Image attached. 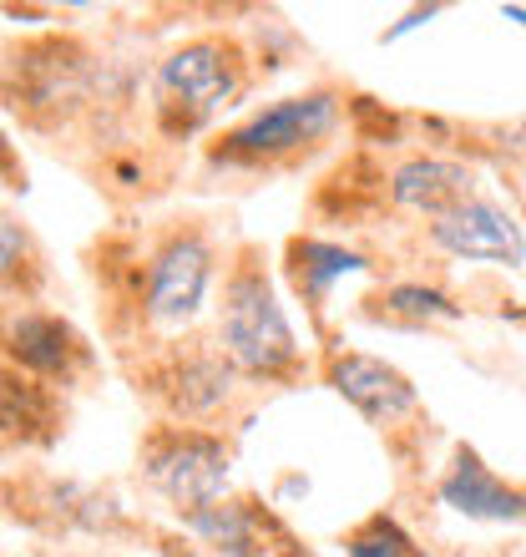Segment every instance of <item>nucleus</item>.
Masks as SVG:
<instances>
[{
	"label": "nucleus",
	"mask_w": 526,
	"mask_h": 557,
	"mask_svg": "<svg viewBox=\"0 0 526 557\" xmlns=\"http://www.w3.org/2000/svg\"><path fill=\"white\" fill-rule=\"evenodd\" d=\"M218 339H223L228 366L249 370V375H278V370L293 366V330L284 320V309H278L259 264L234 269V278H228Z\"/></svg>",
	"instance_id": "obj_1"
},
{
	"label": "nucleus",
	"mask_w": 526,
	"mask_h": 557,
	"mask_svg": "<svg viewBox=\"0 0 526 557\" xmlns=\"http://www.w3.org/2000/svg\"><path fill=\"white\" fill-rule=\"evenodd\" d=\"M142 467L147 482L167 502H177L183 512L213 507L223 497V482H228V451H223L218 436H203V431H162V436H152Z\"/></svg>",
	"instance_id": "obj_2"
},
{
	"label": "nucleus",
	"mask_w": 526,
	"mask_h": 557,
	"mask_svg": "<svg viewBox=\"0 0 526 557\" xmlns=\"http://www.w3.org/2000/svg\"><path fill=\"white\" fill-rule=\"evenodd\" d=\"M335 122H339L335 91H304V97H289V102H278V107H268V112H259L253 122H243L238 133H228L218 147V158H228V162L289 158V152L314 147Z\"/></svg>",
	"instance_id": "obj_3"
},
{
	"label": "nucleus",
	"mask_w": 526,
	"mask_h": 557,
	"mask_svg": "<svg viewBox=\"0 0 526 557\" xmlns=\"http://www.w3.org/2000/svg\"><path fill=\"white\" fill-rule=\"evenodd\" d=\"M234 91H238V61L234 46L223 41L177 46L158 72L162 112H167V122H173V112H183V127H198L203 117H213L218 107H228Z\"/></svg>",
	"instance_id": "obj_4"
},
{
	"label": "nucleus",
	"mask_w": 526,
	"mask_h": 557,
	"mask_svg": "<svg viewBox=\"0 0 526 557\" xmlns=\"http://www.w3.org/2000/svg\"><path fill=\"white\" fill-rule=\"evenodd\" d=\"M213 284V253L198 234L167 238L147 269V320L152 324H183L192 320Z\"/></svg>",
	"instance_id": "obj_5"
},
{
	"label": "nucleus",
	"mask_w": 526,
	"mask_h": 557,
	"mask_svg": "<svg viewBox=\"0 0 526 557\" xmlns=\"http://www.w3.org/2000/svg\"><path fill=\"white\" fill-rule=\"evenodd\" d=\"M430 238H436L446 253L476 259V264L516 269L526 259V238H522V228H516V219L497 203H481V198H466V203H455L451 213H440V219L430 223Z\"/></svg>",
	"instance_id": "obj_6"
},
{
	"label": "nucleus",
	"mask_w": 526,
	"mask_h": 557,
	"mask_svg": "<svg viewBox=\"0 0 526 557\" xmlns=\"http://www.w3.org/2000/svg\"><path fill=\"white\" fill-rule=\"evenodd\" d=\"M329 385L375 425L400 421V416L415 411V385L394 366L375 360V355H339L335 366H329Z\"/></svg>",
	"instance_id": "obj_7"
},
{
	"label": "nucleus",
	"mask_w": 526,
	"mask_h": 557,
	"mask_svg": "<svg viewBox=\"0 0 526 557\" xmlns=\"http://www.w3.org/2000/svg\"><path fill=\"white\" fill-rule=\"evenodd\" d=\"M440 497H446V507H455V512H466V517H491V522H522L526 517V497L512 492L506 482H497L481 467L476 451L455 456L451 476L440 482Z\"/></svg>",
	"instance_id": "obj_8"
},
{
	"label": "nucleus",
	"mask_w": 526,
	"mask_h": 557,
	"mask_svg": "<svg viewBox=\"0 0 526 557\" xmlns=\"http://www.w3.org/2000/svg\"><path fill=\"white\" fill-rule=\"evenodd\" d=\"M390 193L400 208H415V213L440 219V213H451L455 203L471 198V173L440 158H410L405 168H394Z\"/></svg>",
	"instance_id": "obj_9"
},
{
	"label": "nucleus",
	"mask_w": 526,
	"mask_h": 557,
	"mask_svg": "<svg viewBox=\"0 0 526 557\" xmlns=\"http://www.w3.org/2000/svg\"><path fill=\"white\" fill-rule=\"evenodd\" d=\"M11 355L36 375H66L82 355V339L72 335V324L51 320V314H21L11 324Z\"/></svg>",
	"instance_id": "obj_10"
},
{
	"label": "nucleus",
	"mask_w": 526,
	"mask_h": 557,
	"mask_svg": "<svg viewBox=\"0 0 526 557\" xmlns=\"http://www.w3.org/2000/svg\"><path fill=\"white\" fill-rule=\"evenodd\" d=\"M188 528L228 557H259V512L243 502H213L188 512Z\"/></svg>",
	"instance_id": "obj_11"
},
{
	"label": "nucleus",
	"mask_w": 526,
	"mask_h": 557,
	"mask_svg": "<svg viewBox=\"0 0 526 557\" xmlns=\"http://www.w3.org/2000/svg\"><path fill=\"white\" fill-rule=\"evenodd\" d=\"M228 375H234V366H223V360H188V366L177 370L173 406L188 416L213 411V406L228 396Z\"/></svg>",
	"instance_id": "obj_12"
},
{
	"label": "nucleus",
	"mask_w": 526,
	"mask_h": 557,
	"mask_svg": "<svg viewBox=\"0 0 526 557\" xmlns=\"http://www.w3.org/2000/svg\"><path fill=\"white\" fill-rule=\"evenodd\" d=\"M354 269H365V259L350 249H335V244H293V278H299V289L304 294H324V284L339 274H354Z\"/></svg>",
	"instance_id": "obj_13"
},
{
	"label": "nucleus",
	"mask_w": 526,
	"mask_h": 557,
	"mask_svg": "<svg viewBox=\"0 0 526 557\" xmlns=\"http://www.w3.org/2000/svg\"><path fill=\"white\" fill-rule=\"evenodd\" d=\"M350 557H415V547H410V537L400 528H394L390 517H370L365 528L354 532L350 543Z\"/></svg>",
	"instance_id": "obj_14"
},
{
	"label": "nucleus",
	"mask_w": 526,
	"mask_h": 557,
	"mask_svg": "<svg viewBox=\"0 0 526 557\" xmlns=\"http://www.w3.org/2000/svg\"><path fill=\"white\" fill-rule=\"evenodd\" d=\"M385 305H390L394 314H410V320H455L451 299L436 289H421V284H394V289L385 294Z\"/></svg>",
	"instance_id": "obj_15"
},
{
	"label": "nucleus",
	"mask_w": 526,
	"mask_h": 557,
	"mask_svg": "<svg viewBox=\"0 0 526 557\" xmlns=\"http://www.w3.org/2000/svg\"><path fill=\"white\" fill-rule=\"evenodd\" d=\"M430 15H436V5H425V11H410L405 21H400V26H394V30H385V41H394V36H405V30L425 26V21H430Z\"/></svg>",
	"instance_id": "obj_16"
},
{
	"label": "nucleus",
	"mask_w": 526,
	"mask_h": 557,
	"mask_svg": "<svg viewBox=\"0 0 526 557\" xmlns=\"http://www.w3.org/2000/svg\"><path fill=\"white\" fill-rule=\"evenodd\" d=\"M501 15H506V21H522V26H526V5H506Z\"/></svg>",
	"instance_id": "obj_17"
},
{
	"label": "nucleus",
	"mask_w": 526,
	"mask_h": 557,
	"mask_svg": "<svg viewBox=\"0 0 526 557\" xmlns=\"http://www.w3.org/2000/svg\"><path fill=\"white\" fill-rule=\"evenodd\" d=\"M284 557H309V553H299V547H293V553H284Z\"/></svg>",
	"instance_id": "obj_18"
}]
</instances>
